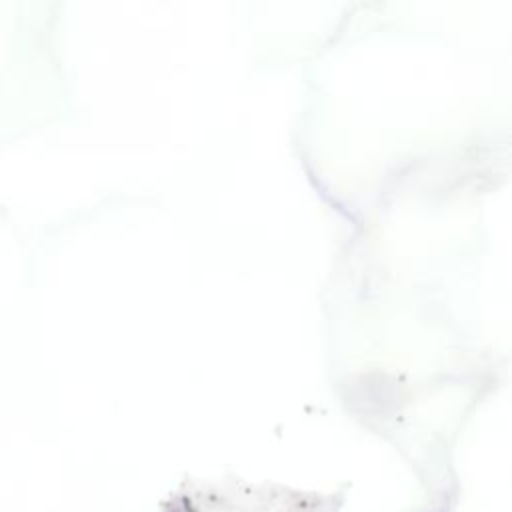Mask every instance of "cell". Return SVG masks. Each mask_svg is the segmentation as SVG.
Segmentation results:
<instances>
[{"label": "cell", "mask_w": 512, "mask_h": 512, "mask_svg": "<svg viewBox=\"0 0 512 512\" xmlns=\"http://www.w3.org/2000/svg\"><path fill=\"white\" fill-rule=\"evenodd\" d=\"M164 512H334V504L322 498L296 494H256V496H174Z\"/></svg>", "instance_id": "6da1fadb"}]
</instances>
